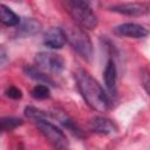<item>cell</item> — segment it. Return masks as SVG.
Wrapping results in <instances>:
<instances>
[{
  "instance_id": "cell-17",
  "label": "cell",
  "mask_w": 150,
  "mask_h": 150,
  "mask_svg": "<svg viewBox=\"0 0 150 150\" xmlns=\"http://www.w3.org/2000/svg\"><path fill=\"white\" fill-rule=\"evenodd\" d=\"M5 94H6L7 97L13 98V100H20V98L22 97V93H21V90H20L19 88L14 87V86L8 87V88L6 89V91H5Z\"/></svg>"
},
{
  "instance_id": "cell-9",
  "label": "cell",
  "mask_w": 150,
  "mask_h": 150,
  "mask_svg": "<svg viewBox=\"0 0 150 150\" xmlns=\"http://www.w3.org/2000/svg\"><path fill=\"white\" fill-rule=\"evenodd\" d=\"M66 36L63 29L60 27H50L43 35V43L45 46L52 49H60L66 43Z\"/></svg>"
},
{
  "instance_id": "cell-4",
  "label": "cell",
  "mask_w": 150,
  "mask_h": 150,
  "mask_svg": "<svg viewBox=\"0 0 150 150\" xmlns=\"http://www.w3.org/2000/svg\"><path fill=\"white\" fill-rule=\"evenodd\" d=\"M39 131L45 136V138L54 146L55 150H69V142L64 132L49 122L48 120H38L34 121Z\"/></svg>"
},
{
  "instance_id": "cell-19",
  "label": "cell",
  "mask_w": 150,
  "mask_h": 150,
  "mask_svg": "<svg viewBox=\"0 0 150 150\" xmlns=\"http://www.w3.org/2000/svg\"><path fill=\"white\" fill-rule=\"evenodd\" d=\"M143 73H144L142 75V77H143V86L145 88V91L149 93V74H148V70L146 69H144Z\"/></svg>"
},
{
  "instance_id": "cell-18",
  "label": "cell",
  "mask_w": 150,
  "mask_h": 150,
  "mask_svg": "<svg viewBox=\"0 0 150 150\" xmlns=\"http://www.w3.org/2000/svg\"><path fill=\"white\" fill-rule=\"evenodd\" d=\"M8 60V54H7V50L2 47H0V66L5 64Z\"/></svg>"
},
{
  "instance_id": "cell-1",
  "label": "cell",
  "mask_w": 150,
  "mask_h": 150,
  "mask_svg": "<svg viewBox=\"0 0 150 150\" xmlns=\"http://www.w3.org/2000/svg\"><path fill=\"white\" fill-rule=\"evenodd\" d=\"M75 80L80 94L86 103L98 112H105L109 109L110 101L101 84L84 69H77L75 73Z\"/></svg>"
},
{
  "instance_id": "cell-14",
  "label": "cell",
  "mask_w": 150,
  "mask_h": 150,
  "mask_svg": "<svg viewBox=\"0 0 150 150\" xmlns=\"http://www.w3.org/2000/svg\"><path fill=\"white\" fill-rule=\"evenodd\" d=\"M25 115L33 120V121H38V120H48L53 117V114L52 112H47V111H43L41 109H38L35 107H26L25 109Z\"/></svg>"
},
{
  "instance_id": "cell-7",
  "label": "cell",
  "mask_w": 150,
  "mask_h": 150,
  "mask_svg": "<svg viewBox=\"0 0 150 150\" xmlns=\"http://www.w3.org/2000/svg\"><path fill=\"white\" fill-rule=\"evenodd\" d=\"M88 127H89L90 131H93L95 134H100V135H111L117 131V127L114 123V121H111L110 118L104 117V116L93 117L89 121Z\"/></svg>"
},
{
  "instance_id": "cell-13",
  "label": "cell",
  "mask_w": 150,
  "mask_h": 150,
  "mask_svg": "<svg viewBox=\"0 0 150 150\" xmlns=\"http://www.w3.org/2000/svg\"><path fill=\"white\" fill-rule=\"evenodd\" d=\"M0 22L8 27H15L20 22V18L6 5L0 4Z\"/></svg>"
},
{
  "instance_id": "cell-6",
  "label": "cell",
  "mask_w": 150,
  "mask_h": 150,
  "mask_svg": "<svg viewBox=\"0 0 150 150\" xmlns=\"http://www.w3.org/2000/svg\"><path fill=\"white\" fill-rule=\"evenodd\" d=\"M110 11L129 16H139L149 12L148 2H123L110 6Z\"/></svg>"
},
{
  "instance_id": "cell-10",
  "label": "cell",
  "mask_w": 150,
  "mask_h": 150,
  "mask_svg": "<svg viewBox=\"0 0 150 150\" xmlns=\"http://www.w3.org/2000/svg\"><path fill=\"white\" fill-rule=\"evenodd\" d=\"M103 77H104V84L109 91L110 95L115 96L117 93V69H116V64L114 62L112 59H109L105 68H104V73H103Z\"/></svg>"
},
{
  "instance_id": "cell-3",
  "label": "cell",
  "mask_w": 150,
  "mask_h": 150,
  "mask_svg": "<svg viewBox=\"0 0 150 150\" xmlns=\"http://www.w3.org/2000/svg\"><path fill=\"white\" fill-rule=\"evenodd\" d=\"M62 29L66 41L69 42L73 49H75V52L79 53L83 59L90 60L93 56V45L87 32L76 25H67Z\"/></svg>"
},
{
  "instance_id": "cell-5",
  "label": "cell",
  "mask_w": 150,
  "mask_h": 150,
  "mask_svg": "<svg viewBox=\"0 0 150 150\" xmlns=\"http://www.w3.org/2000/svg\"><path fill=\"white\" fill-rule=\"evenodd\" d=\"M35 63L39 69L53 74H60L64 68V60L61 55L50 52H40L35 55Z\"/></svg>"
},
{
  "instance_id": "cell-11",
  "label": "cell",
  "mask_w": 150,
  "mask_h": 150,
  "mask_svg": "<svg viewBox=\"0 0 150 150\" xmlns=\"http://www.w3.org/2000/svg\"><path fill=\"white\" fill-rule=\"evenodd\" d=\"M41 30V23L34 18H22L18 25L16 32L21 36H33Z\"/></svg>"
},
{
  "instance_id": "cell-16",
  "label": "cell",
  "mask_w": 150,
  "mask_h": 150,
  "mask_svg": "<svg viewBox=\"0 0 150 150\" xmlns=\"http://www.w3.org/2000/svg\"><path fill=\"white\" fill-rule=\"evenodd\" d=\"M32 96L36 100H46L50 96L49 87L46 84H36L32 89Z\"/></svg>"
},
{
  "instance_id": "cell-8",
  "label": "cell",
  "mask_w": 150,
  "mask_h": 150,
  "mask_svg": "<svg viewBox=\"0 0 150 150\" xmlns=\"http://www.w3.org/2000/svg\"><path fill=\"white\" fill-rule=\"evenodd\" d=\"M114 32L120 36L132 38V39H142L148 35V29L145 27L134 22L121 23L114 28Z\"/></svg>"
},
{
  "instance_id": "cell-12",
  "label": "cell",
  "mask_w": 150,
  "mask_h": 150,
  "mask_svg": "<svg viewBox=\"0 0 150 150\" xmlns=\"http://www.w3.org/2000/svg\"><path fill=\"white\" fill-rule=\"evenodd\" d=\"M23 71L26 73V75L35 81H39L41 82L42 84H46V86H55L53 79L47 75L43 70L39 69L38 67H33V66H26L23 68Z\"/></svg>"
},
{
  "instance_id": "cell-15",
  "label": "cell",
  "mask_w": 150,
  "mask_h": 150,
  "mask_svg": "<svg viewBox=\"0 0 150 150\" xmlns=\"http://www.w3.org/2000/svg\"><path fill=\"white\" fill-rule=\"evenodd\" d=\"M21 124L22 121L18 117H0V132L4 130H13Z\"/></svg>"
},
{
  "instance_id": "cell-2",
  "label": "cell",
  "mask_w": 150,
  "mask_h": 150,
  "mask_svg": "<svg viewBox=\"0 0 150 150\" xmlns=\"http://www.w3.org/2000/svg\"><path fill=\"white\" fill-rule=\"evenodd\" d=\"M64 7L71 19L75 21L76 26H79L80 28L95 29L97 27V16L88 2L80 0H69L64 2Z\"/></svg>"
}]
</instances>
